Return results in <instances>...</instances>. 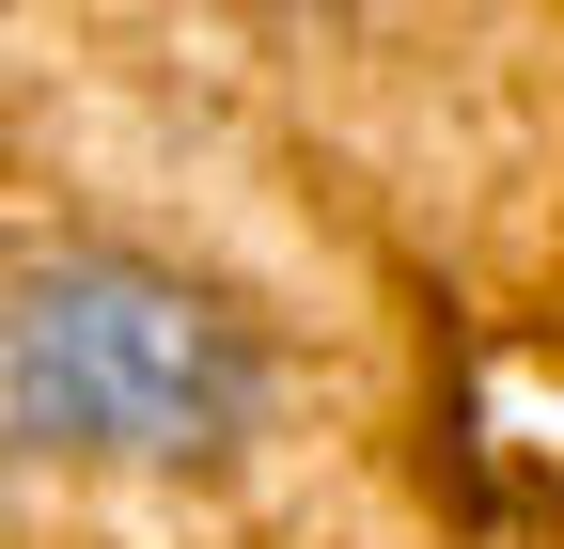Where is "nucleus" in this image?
Masks as SVG:
<instances>
[{"label":"nucleus","mask_w":564,"mask_h":549,"mask_svg":"<svg viewBox=\"0 0 564 549\" xmlns=\"http://www.w3.org/2000/svg\"><path fill=\"white\" fill-rule=\"evenodd\" d=\"M267 424V330L158 251H63L0 299V440L95 471H220Z\"/></svg>","instance_id":"1"}]
</instances>
